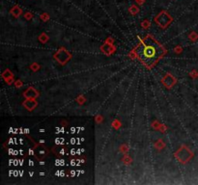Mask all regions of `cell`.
Returning a JSON list of instances; mask_svg holds the SVG:
<instances>
[{
	"mask_svg": "<svg viewBox=\"0 0 198 185\" xmlns=\"http://www.w3.org/2000/svg\"><path fill=\"white\" fill-rule=\"evenodd\" d=\"M136 53L140 61L147 67H152L163 56L164 49L158 41L151 37H147L137 47Z\"/></svg>",
	"mask_w": 198,
	"mask_h": 185,
	"instance_id": "1",
	"label": "cell"
},
{
	"mask_svg": "<svg viewBox=\"0 0 198 185\" xmlns=\"http://www.w3.org/2000/svg\"><path fill=\"white\" fill-rule=\"evenodd\" d=\"M156 20H157V22L159 23V25L164 27V26L167 25L170 21H171V17H170V16L166 12H161L157 16Z\"/></svg>",
	"mask_w": 198,
	"mask_h": 185,
	"instance_id": "2",
	"label": "cell"
},
{
	"mask_svg": "<svg viewBox=\"0 0 198 185\" xmlns=\"http://www.w3.org/2000/svg\"><path fill=\"white\" fill-rule=\"evenodd\" d=\"M12 14H14V15H16V16H19V14H20L19 8H18V7H15V8L12 10Z\"/></svg>",
	"mask_w": 198,
	"mask_h": 185,
	"instance_id": "3",
	"label": "cell"
}]
</instances>
